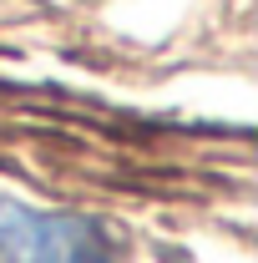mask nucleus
I'll return each mask as SVG.
<instances>
[{"instance_id":"f257e3e1","label":"nucleus","mask_w":258,"mask_h":263,"mask_svg":"<svg viewBox=\"0 0 258 263\" xmlns=\"http://www.w3.org/2000/svg\"><path fill=\"white\" fill-rule=\"evenodd\" d=\"M0 258L5 263H117L106 223L86 213H51L0 197Z\"/></svg>"}]
</instances>
